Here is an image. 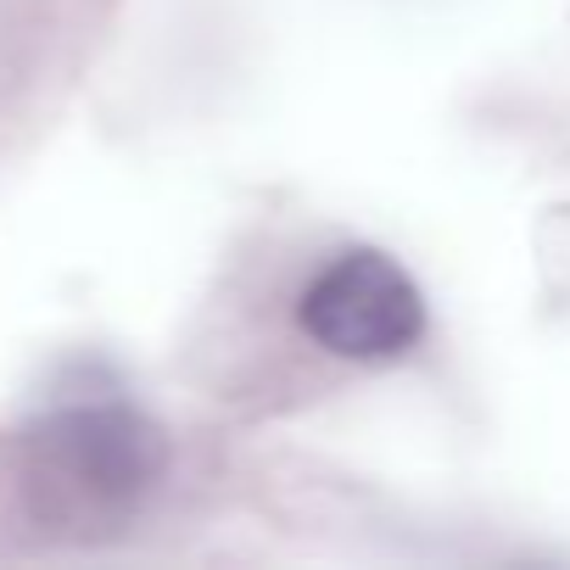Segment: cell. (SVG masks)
<instances>
[{"label":"cell","instance_id":"6da1fadb","mask_svg":"<svg viewBox=\"0 0 570 570\" xmlns=\"http://www.w3.org/2000/svg\"><path fill=\"white\" fill-rule=\"evenodd\" d=\"M297 325L331 358L381 364V358H403L425 336V297L397 257L375 246H353L331 257L320 279L303 292Z\"/></svg>","mask_w":570,"mask_h":570},{"label":"cell","instance_id":"7a4b0ae2","mask_svg":"<svg viewBox=\"0 0 570 570\" xmlns=\"http://www.w3.org/2000/svg\"><path fill=\"white\" fill-rule=\"evenodd\" d=\"M23 448H29L40 481H51L73 503H96V509L129 503L163 464L157 431L124 403L62 409V414L40 420Z\"/></svg>","mask_w":570,"mask_h":570}]
</instances>
